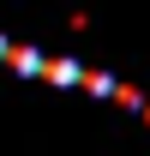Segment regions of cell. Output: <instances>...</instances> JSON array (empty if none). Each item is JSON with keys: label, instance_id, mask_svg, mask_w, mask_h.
Returning <instances> with one entry per match:
<instances>
[{"label": "cell", "instance_id": "obj_1", "mask_svg": "<svg viewBox=\"0 0 150 156\" xmlns=\"http://www.w3.org/2000/svg\"><path fill=\"white\" fill-rule=\"evenodd\" d=\"M0 60H6V66H18V72H42V60H48V54L30 48V42H6V54H0Z\"/></svg>", "mask_w": 150, "mask_h": 156}, {"label": "cell", "instance_id": "obj_2", "mask_svg": "<svg viewBox=\"0 0 150 156\" xmlns=\"http://www.w3.org/2000/svg\"><path fill=\"white\" fill-rule=\"evenodd\" d=\"M78 60H42V78H54V84H78Z\"/></svg>", "mask_w": 150, "mask_h": 156}, {"label": "cell", "instance_id": "obj_3", "mask_svg": "<svg viewBox=\"0 0 150 156\" xmlns=\"http://www.w3.org/2000/svg\"><path fill=\"white\" fill-rule=\"evenodd\" d=\"M78 84H84L90 96H108V90H114V78H108V72H78Z\"/></svg>", "mask_w": 150, "mask_h": 156}, {"label": "cell", "instance_id": "obj_4", "mask_svg": "<svg viewBox=\"0 0 150 156\" xmlns=\"http://www.w3.org/2000/svg\"><path fill=\"white\" fill-rule=\"evenodd\" d=\"M108 96H114V102H120V108H138V102H144V96H138V90H132V84H114Z\"/></svg>", "mask_w": 150, "mask_h": 156}, {"label": "cell", "instance_id": "obj_5", "mask_svg": "<svg viewBox=\"0 0 150 156\" xmlns=\"http://www.w3.org/2000/svg\"><path fill=\"white\" fill-rule=\"evenodd\" d=\"M138 108H144V120H150V102H138Z\"/></svg>", "mask_w": 150, "mask_h": 156}, {"label": "cell", "instance_id": "obj_6", "mask_svg": "<svg viewBox=\"0 0 150 156\" xmlns=\"http://www.w3.org/2000/svg\"><path fill=\"white\" fill-rule=\"evenodd\" d=\"M0 54H6V36H0Z\"/></svg>", "mask_w": 150, "mask_h": 156}]
</instances>
